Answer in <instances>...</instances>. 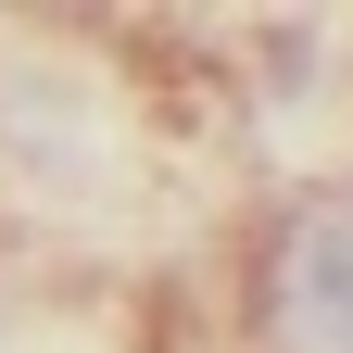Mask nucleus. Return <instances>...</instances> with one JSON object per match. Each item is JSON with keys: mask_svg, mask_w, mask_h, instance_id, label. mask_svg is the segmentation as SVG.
<instances>
[{"mask_svg": "<svg viewBox=\"0 0 353 353\" xmlns=\"http://www.w3.org/2000/svg\"><path fill=\"white\" fill-rule=\"evenodd\" d=\"M252 341L265 353H353V202H303L252 265Z\"/></svg>", "mask_w": 353, "mask_h": 353, "instance_id": "1", "label": "nucleus"}]
</instances>
